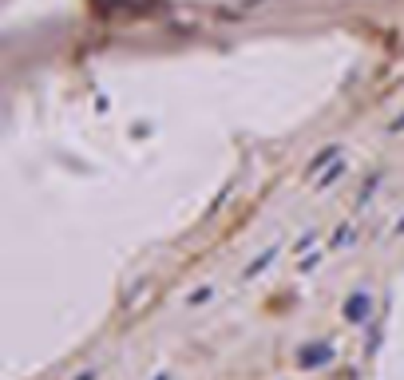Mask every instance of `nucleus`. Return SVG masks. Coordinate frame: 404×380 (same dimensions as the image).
Instances as JSON below:
<instances>
[{
    "label": "nucleus",
    "instance_id": "obj_2",
    "mask_svg": "<svg viewBox=\"0 0 404 380\" xmlns=\"http://www.w3.org/2000/svg\"><path fill=\"white\" fill-rule=\"evenodd\" d=\"M345 317H349V321H357V325H361V321L369 317V293H353V297L345 301Z\"/></svg>",
    "mask_w": 404,
    "mask_h": 380
},
{
    "label": "nucleus",
    "instance_id": "obj_7",
    "mask_svg": "<svg viewBox=\"0 0 404 380\" xmlns=\"http://www.w3.org/2000/svg\"><path fill=\"white\" fill-rule=\"evenodd\" d=\"M396 234H404V218H401V222H396Z\"/></svg>",
    "mask_w": 404,
    "mask_h": 380
},
{
    "label": "nucleus",
    "instance_id": "obj_1",
    "mask_svg": "<svg viewBox=\"0 0 404 380\" xmlns=\"http://www.w3.org/2000/svg\"><path fill=\"white\" fill-rule=\"evenodd\" d=\"M329 357H333V348L329 345H306L301 348V357H297V364H301V368H313V364H325Z\"/></svg>",
    "mask_w": 404,
    "mask_h": 380
},
{
    "label": "nucleus",
    "instance_id": "obj_4",
    "mask_svg": "<svg viewBox=\"0 0 404 380\" xmlns=\"http://www.w3.org/2000/svg\"><path fill=\"white\" fill-rule=\"evenodd\" d=\"M274 257H277V250L262 253L258 262H250V266H246V277H258V273H262V269H266V266H270V262H274Z\"/></svg>",
    "mask_w": 404,
    "mask_h": 380
},
{
    "label": "nucleus",
    "instance_id": "obj_3",
    "mask_svg": "<svg viewBox=\"0 0 404 380\" xmlns=\"http://www.w3.org/2000/svg\"><path fill=\"white\" fill-rule=\"evenodd\" d=\"M337 155H341V147H337V142H333V147H325L321 155H313V162H309V174H317L321 167H329V162H333Z\"/></svg>",
    "mask_w": 404,
    "mask_h": 380
},
{
    "label": "nucleus",
    "instance_id": "obj_6",
    "mask_svg": "<svg viewBox=\"0 0 404 380\" xmlns=\"http://www.w3.org/2000/svg\"><path fill=\"white\" fill-rule=\"evenodd\" d=\"M341 171H345V162H333V167H329V171H325V174H321V182H317V187H321V190H325V187H329V182H333V178H337V174H341Z\"/></svg>",
    "mask_w": 404,
    "mask_h": 380
},
{
    "label": "nucleus",
    "instance_id": "obj_5",
    "mask_svg": "<svg viewBox=\"0 0 404 380\" xmlns=\"http://www.w3.org/2000/svg\"><path fill=\"white\" fill-rule=\"evenodd\" d=\"M376 182H381V174H369V182H365V187H361V194H357V202H361V206L372 198V187H376Z\"/></svg>",
    "mask_w": 404,
    "mask_h": 380
}]
</instances>
